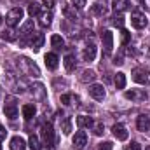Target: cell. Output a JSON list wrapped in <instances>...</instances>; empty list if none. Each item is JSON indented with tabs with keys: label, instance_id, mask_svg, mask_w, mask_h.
Masks as SVG:
<instances>
[{
	"label": "cell",
	"instance_id": "obj_1",
	"mask_svg": "<svg viewBox=\"0 0 150 150\" xmlns=\"http://www.w3.org/2000/svg\"><path fill=\"white\" fill-rule=\"evenodd\" d=\"M18 65H19V68H21V72L25 75H33V77H40V70H38V67L33 63V61H30L28 58H19L18 59Z\"/></svg>",
	"mask_w": 150,
	"mask_h": 150
},
{
	"label": "cell",
	"instance_id": "obj_2",
	"mask_svg": "<svg viewBox=\"0 0 150 150\" xmlns=\"http://www.w3.org/2000/svg\"><path fill=\"white\" fill-rule=\"evenodd\" d=\"M23 16H25L23 9H21V7H14V9H11V11L7 12V16H5V23H7L11 28H14V26L19 25V21L23 19Z\"/></svg>",
	"mask_w": 150,
	"mask_h": 150
},
{
	"label": "cell",
	"instance_id": "obj_3",
	"mask_svg": "<svg viewBox=\"0 0 150 150\" xmlns=\"http://www.w3.org/2000/svg\"><path fill=\"white\" fill-rule=\"evenodd\" d=\"M30 93H32V96H33L37 101H45V100H47V89H45L44 84H40V82H35V84L30 86Z\"/></svg>",
	"mask_w": 150,
	"mask_h": 150
},
{
	"label": "cell",
	"instance_id": "obj_4",
	"mask_svg": "<svg viewBox=\"0 0 150 150\" xmlns=\"http://www.w3.org/2000/svg\"><path fill=\"white\" fill-rule=\"evenodd\" d=\"M131 25L136 28V30H143L147 25H149V19H147V16L143 14V12H133L131 14Z\"/></svg>",
	"mask_w": 150,
	"mask_h": 150
},
{
	"label": "cell",
	"instance_id": "obj_5",
	"mask_svg": "<svg viewBox=\"0 0 150 150\" xmlns=\"http://www.w3.org/2000/svg\"><path fill=\"white\" fill-rule=\"evenodd\" d=\"M4 113H5V117H9V119H16V117H18V105H16V100H14L12 96H9V98L5 100Z\"/></svg>",
	"mask_w": 150,
	"mask_h": 150
},
{
	"label": "cell",
	"instance_id": "obj_6",
	"mask_svg": "<svg viewBox=\"0 0 150 150\" xmlns=\"http://www.w3.org/2000/svg\"><path fill=\"white\" fill-rule=\"evenodd\" d=\"M89 96H91L93 100H96V101H103L105 96H107L105 87H103L101 84H93V86H89Z\"/></svg>",
	"mask_w": 150,
	"mask_h": 150
},
{
	"label": "cell",
	"instance_id": "obj_7",
	"mask_svg": "<svg viewBox=\"0 0 150 150\" xmlns=\"http://www.w3.org/2000/svg\"><path fill=\"white\" fill-rule=\"evenodd\" d=\"M124 96H126L127 100H131V101L140 103V101H145V100H147V91H145V89H131V91H126Z\"/></svg>",
	"mask_w": 150,
	"mask_h": 150
},
{
	"label": "cell",
	"instance_id": "obj_8",
	"mask_svg": "<svg viewBox=\"0 0 150 150\" xmlns=\"http://www.w3.org/2000/svg\"><path fill=\"white\" fill-rule=\"evenodd\" d=\"M101 40H103V49H105V54L110 56L113 51V33L110 30H105L103 35H101Z\"/></svg>",
	"mask_w": 150,
	"mask_h": 150
},
{
	"label": "cell",
	"instance_id": "obj_9",
	"mask_svg": "<svg viewBox=\"0 0 150 150\" xmlns=\"http://www.w3.org/2000/svg\"><path fill=\"white\" fill-rule=\"evenodd\" d=\"M72 145L75 150H84V147L87 145V134L84 131H77L75 136L72 138Z\"/></svg>",
	"mask_w": 150,
	"mask_h": 150
},
{
	"label": "cell",
	"instance_id": "obj_10",
	"mask_svg": "<svg viewBox=\"0 0 150 150\" xmlns=\"http://www.w3.org/2000/svg\"><path fill=\"white\" fill-rule=\"evenodd\" d=\"M42 133V140H44V143H54V131H52V126L51 124H44L42 126V129H40Z\"/></svg>",
	"mask_w": 150,
	"mask_h": 150
},
{
	"label": "cell",
	"instance_id": "obj_11",
	"mask_svg": "<svg viewBox=\"0 0 150 150\" xmlns=\"http://www.w3.org/2000/svg\"><path fill=\"white\" fill-rule=\"evenodd\" d=\"M112 133H113V136H115L119 142H126L127 136H129V134H127V129H126L122 124H115V126L112 127Z\"/></svg>",
	"mask_w": 150,
	"mask_h": 150
},
{
	"label": "cell",
	"instance_id": "obj_12",
	"mask_svg": "<svg viewBox=\"0 0 150 150\" xmlns=\"http://www.w3.org/2000/svg\"><path fill=\"white\" fill-rule=\"evenodd\" d=\"M131 75H133V80H134V82H138V84H142V86H147V84H149V75L145 74V70L134 68Z\"/></svg>",
	"mask_w": 150,
	"mask_h": 150
},
{
	"label": "cell",
	"instance_id": "obj_13",
	"mask_svg": "<svg viewBox=\"0 0 150 150\" xmlns=\"http://www.w3.org/2000/svg\"><path fill=\"white\" fill-rule=\"evenodd\" d=\"M33 30H35L33 19H26V21L21 25V28H19V35H21V37H28V35L33 33Z\"/></svg>",
	"mask_w": 150,
	"mask_h": 150
},
{
	"label": "cell",
	"instance_id": "obj_14",
	"mask_svg": "<svg viewBox=\"0 0 150 150\" xmlns=\"http://www.w3.org/2000/svg\"><path fill=\"white\" fill-rule=\"evenodd\" d=\"M82 58H84V61H94V58H96V45L94 44H87L84 47V51H82Z\"/></svg>",
	"mask_w": 150,
	"mask_h": 150
},
{
	"label": "cell",
	"instance_id": "obj_15",
	"mask_svg": "<svg viewBox=\"0 0 150 150\" xmlns=\"http://www.w3.org/2000/svg\"><path fill=\"white\" fill-rule=\"evenodd\" d=\"M44 61H45V67H47L49 70H56L58 65H59V63H58L59 59H58V56H56L54 52H47L45 58H44Z\"/></svg>",
	"mask_w": 150,
	"mask_h": 150
},
{
	"label": "cell",
	"instance_id": "obj_16",
	"mask_svg": "<svg viewBox=\"0 0 150 150\" xmlns=\"http://www.w3.org/2000/svg\"><path fill=\"white\" fill-rule=\"evenodd\" d=\"M136 127H138V131H149L150 129V117L149 115H145V113H142L140 117H138V120H136Z\"/></svg>",
	"mask_w": 150,
	"mask_h": 150
},
{
	"label": "cell",
	"instance_id": "obj_17",
	"mask_svg": "<svg viewBox=\"0 0 150 150\" xmlns=\"http://www.w3.org/2000/svg\"><path fill=\"white\" fill-rule=\"evenodd\" d=\"M26 149V142L21 136H12L11 138V150H25Z\"/></svg>",
	"mask_w": 150,
	"mask_h": 150
},
{
	"label": "cell",
	"instance_id": "obj_18",
	"mask_svg": "<svg viewBox=\"0 0 150 150\" xmlns=\"http://www.w3.org/2000/svg\"><path fill=\"white\" fill-rule=\"evenodd\" d=\"M77 126H79L80 129H84V127H93V126H94V120H93L91 117H87V115H79V117H77Z\"/></svg>",
	"mask_w": 150,
	"mask_h": 150
},
{
	"label": "cell",
	"instance_id": "obj_19",
	"mask_svg": "<svg viewBox=\"0 0 150 150\" xmlns=\"http://www.w3.org/2000/svg\"><path fill=\"white\" fill-rule=\"evenodd\" d=\"M129 9V0H113V11L115 12H124Z\"/></svg>",
	"mask_w": 150,
	"mask_h": 150
},
{
	"label": "cell",
	"instance_id": "obj_20",
	"mask_svg": "<svg viewBox=\"0 0 150 150\" xmlns=\"http://www.w3.org/2000/svg\"><path fill=\"white\" fill-rule=\"evenodd\" d=\"M63 63H65V68H67V72H75V68H77V61H75V56H72V54H67Z\"/></svg>",
	"mask_w": 150,
	"mask_h": 150
},
{
	"label": "cell",
	"instance_id": "obj_21",
	"mask_svg": "<svg viewBox=\"0 0 150 150\" xmlns=\"http://www.w3.org/2000/svg\"><path fill=\"white\" fill-rule=\"evenodd\" d=\"M94 79H96V72H94V70H84V72L80 74V77H79V80H80V82H84V84L93 82Z\"/></svg>",
	"mask_w": 150,
	"mask_h": 150
},
{
	"label": "cell",
	"instance_id": "obj_22",
	"mask_svg": "<svg viewBox=\"0 0 150 150\" xmlns=\"http://www.w3.org/2000/svg\"><path fill=\"white\" fill-rule=\"evenodd\" d=\"M38 16H40V25L42 26H49L51 25V21H52V11H44Z\"/></svg>",
	"mask_w": 150,
	"mask_h": 150
},
{
	"label": "cell",
	"instance_id": "obj_23",
	"mask_svg": "<svg viewBox=\"0 0 150 150\" xmlns=\"http://www.w3.org/2000/svg\"><path fill=\"white\" fill-rule=\"evenodd\" d=\"M93 14L103 18V16L108 14V9H107V5H103V4H94V5H93Z\"/></svg>",
	"mask_w": 150,
	"mask_h": 150
},
{
	"label": "cell",
	"instance_id": "obj_24",
	"mask_svg": "<svg viewBox=\"0 0 150 150\" xmlns=\"http://www.w3.org/2000/svg\"><path fill=\"white\" fill-rule=\"evenodd\" d=\"M44 40H45L44 33H37L35 38H32V49H33V51H38V49L44 45Z\"/></svg>",
	"mask_w": 150,
	"mask_h": 150
},
{
	"label": "cell",
	"instance_id": "obj_25",
	"mask_svg": "<svg viewBox=\"0 0 150 150\" xmlns=\"http://www.w3.org/2000/svg\"><path fill=\"white\" fill-rule=\"evenodd\" d=\"M113 84H115L117 89H124L126 87V74L119 72V74L115 75V79H113Z\"/></svg>",
	"mask_w": 150,
	"mask_h": 150
},
{
	"label": "cell",
	"instance_id": "obj_26",
	"mask_svg": "<svg viewBox=\"0 0 150 150\" xmlns=\"http://www.w3.org/2000/svg\"><path fill=\"white\" fill-rule=\"evenodd\" d=\"M61 131H63V134H70L72 133V119L70 117H63L61 119Z\"/></svg>",
	"mask_w": 150,
	"mask_h": 150
},
{
	"label": "cell",
	"instance_id": "obj_27",
	"mask_svg": "<svg viewBox=\"0 0 150 150\" xmlns=\"http://www.w3.org/2000/svg\"><path fill=\"white\" fill-rule=\"evenodd\" d=\"M35 107L33 105H25L23 107V117L26 119V120H30V119H33V115H35Z\"/></svg>",
	"mask_w": 150,
	"mask_h": 150
},
{
	"label": "cell",
	"instance_id": "obj_28",
	"mask_svg": "<svg viewBox=\"0 0 150 150\" xmlns=\"http://www.w3.org/2000/svg\"><path fill=\"white\" fill-rule=\"evenodd\" d=\"M51 44H52V47H54V49H63L65 40H63L61 35H52V37H51Z\"/></svg>",
	"mask_w": 150,
	"mask_h": 150
},
{
	"label": "cell",
	"instance_id": "obj_29",
	"mask_svg": "<svg viewBox=\"0 0 150 150\" xmlns=\"http://www.w3.org/2000/svg\"><path fill=\"white\" fill-rule=\"evenodd\" d=\"M63 14L67 16V19H72V21L77 19V16H75V9H72V7L67 5V4H63Z\"/></svg>",
	"mask_w": 150,
	"mask_h": 150
},
{
	"label": "cell",
	"instance_id": "obj_30",
	"mask_svg": "<svg viewBox=\"0 0 150 150\" xmlns=\"http://www.w3.org/2000/svg\"><path fill=\"white\" fill-rule=\"evenodd\" d=\"M28 14H30L32 18L40 14V5H38L37 2H32V4H30V7H28Z\"/></svg>",
	"mask_w": 150,
	"mask_h": 150
},
{
	"label": "cell",
	"instance_id": "obj_31",
	"mask_svg": "<svg viewBox=\"0 0 150 150\" xmlns=\"http://www.w3.org/2000/svg\"><path fill=\"white\" fill-rule=\"evenodd\" d=\"M2 38H4V40H7V42H12V40H16V35H14V32H12V30H5V32L2 33Z\"/></svg>",
	"mask_w": 150,
	"mask_h": 150
},
{
	"label": "cell",
	"instance_id": "obj_32",
	"mask_svg": "<svg viewBox=\"0 0 150 150\" xmlns=\"http://www.w3.org/2000/svg\"><path fill=\"white\" fill-rule=\"evenodd\" d=\"M74 9H84L86 7V0H70Z\"/></svg>",
	"mask_w": 150,
	"mask_h": 150
},
{
	"label": "cell",
	"instance_id": "obj_33",
	"mask_svg": "<svg viewBox=\"0 0 150 150\" xmlns=\"http://www.w3.org/2000/svg\"><path fill=\"white\" fill-rule=\"evenodd\" d=\"M30 147H32V150H37L38 149V138L35 136V134H32V136H30Z\"/></svg>",
	"mask_w": 150,
	"mask_h": 150
},
{
	"label": "cell",
	"instance_id": "obj_34",
	"mask_svg": "<svg viewBox=\"0 0 150 150\" xmlns=\"http://www.w3.org/2000/svg\"><path fill=\"white\" fill-rule=\"evenodd\" d=\"M100 150H113V143L112 142H103V143H100Z\"/></svg>",
	"mask_w": 150,
	"mask_h": 150
},
{
	"label": "cell",
	"instance_id": "obj_35",
	"mask_svg": "<svg viewBox=\"0 0 150 150\" xmlns=\"http://www.w3.org/2000/svg\"><path fill=\"white\" fill-rule=\"evenodd\" d=\"M72 100H74L72 94H63V96H61V103H63V105H72V103H70Z\"/></svg>",
	"mask_w": 150,
	"mask_h": 150
},
{
	"label": "cell",
	"instance_id": "obj_36",
	"mask_svg": "<svg viewBox=\"0 0 150 150\" xmlns=\"http://www.w3.org/2000/svg\"><path fill=\"white\" fill-rule=\"evenodd\" d=\"M42 4H44L45 11H52V7H54V0H42Z\"/></svg>",
	"mask_w": 150,
	"mask_h": 150
},
{
	"label": "cell",
	"instance_id": "obj_37",
	"mask_svg": "<svg viewBox=\"0 0 150 150\" xmlns=\"http://www.w3.org/2000/svg\"><path fill=\"white\" fill-rule=\"evenodd\" d=\"M126 150H142V145L138 143V142H131L129 145H127V149Z\"/></svg>",
	"mask_w": 150,
	"mask_h": 150
},
{
	"label": "cell",
	"instance_id": "obj_38",
	"mask_svg": "<svg viewBox=\"0 0 150 150\" xmlns=\"http://www.w3.org/2000/svg\"><path fill=\"white\" fill-rule=\"evenodd\" d=\"M129 38H131V33L126 32V30H122V45H126L129 42Z\"/></svg>",
	"mask_w": 150,
	"mask_h": 150
},
{
	"label": "cell",
	"instance_id": "obj_39",
	"mask_svg": "<svg viewBox=\"0 0 150 150\" xmlns=\"http://www.w3.org/2000/svg\"><path fill=\"white\" fill-rule=\"evenodd\" d=\"M113 25H115V26H122V25H124V18H122L120 14H119V16H115V19H113Z\"/></svg>",
	"mask_w": 150,
	"mask_h": 150
},
{
	"label": "cell",
	"instance_id": "obj_40",
	"mask_svg": "<svg viewBox=\"0 0 150 150\" xmlns=\"http://www.w3.org/2000/svg\"><path fill=\"white\" fill-rule=\"evenodd\" d=\"M94 133L100 136V134H103V124L101 122H98V124H94Z\"/></svg>",
	"mask_w": 150,
	"mask_h": 150
},
{
	"label": "cell",
	"instance_id": "obj_41",
	"mask_svg": "<svg viewBox=\"0 0 150 150\" xmlns=\"http://www.w3.org/2000/svg\"><path fill=\"white\" fill-rule=\"evenodd\" d=\"M5 136H7V131H5V127H4V126H0V142H4V140H5Z\"/></svg>",
	"mask_w": 150,
	"mask_h": 150
},
{
	"label": "cell",
	"instance_id": "obj_42",
	"mask_svg": "<svg viewBox=\"0 0 150 150\" xmlns=\"http://www.w3.org/2000/svg\"><path fill=\"white\" fill-rule=\"evenodd\" d=\"M38 149H40V150H54V149H52V145H51V143H42V145H40Z\"/></svg>",
	"mask_w": 150,
	"mask_h": 150
},
{
	"label": "cell",
	"instance_id": "obj_43",
	"mask_svg": "<svg viewBox=\"0 0 150 150\" xmlns=\"http://www.w3.org/2000/svg\"><path fill=\"white\" fill-rule=\"evenodd\" d=\"M142 5H143L147 11H150V0H143V4H142Z\"/></svg>",
	"mask_w": 150,
	"mask_h": 150
},
{
	"label": "cell",
	"instance_id": "obj_44",
	"mask_svg": "<svg viewBox=\"0 0 150 150\" xmlns=\"http://www.w3.org/2000/svg\"><path fill=\"white\" fill-rule=\"evenodd\" d=\"M134 2H136L138 5H142V4H143V0H134Z\"/></svg>",
	"mask_w": 150,
	"mask_h": 150
},
{
	"label": "cell",
	"instance_id": "obj_45",
	"mask_svg": "<svg viewBox=\"0 0 150 150\" xmlns=\"http://www.w3.org/2000/svg\"><path fill=\"white\" fill-rule=\"evenodd\" d=\"M145 150H150V147H147V149H145Z\"/></svg>",
	"mask_w": 150,
	"mask_h": 150
},
{
	"label": "cell",
	"instance_id": "obj_46",
	"mask_svg": "<svg viewBox=\"0 0 150 150\" xmlns=\"http://www.w3.org/2000/svg\"><path fill=\"white\" fill-rule=\"evenodd\" d=\"M0 25H2V18H0Z\"/></svg>",
	"mask_w": 150,
	"mask_h": 150
}]
</instances>
